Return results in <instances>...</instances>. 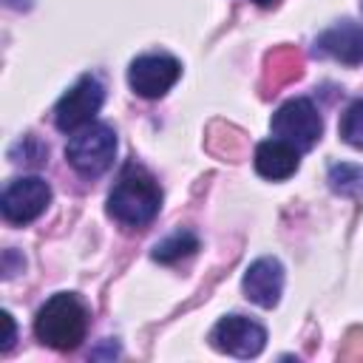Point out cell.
<instances>
[{"label":"cell","instance_id":"ba28073f","mask_svg":"<svg viewBox=\"0 0 363 363\" xmlns=\"http://www.w3.org/2000/svg\"><path fill=\"white\" fill-rule=\"evenodd\" d=\"M210 343L233 357H255L267 343V329L244 315H227L213 326Z\"/></svg>","mask_w":363,"mask_h":363},{"label":"cell","instance_id":"277c9868","mask_svg":"<svg viewBox=\"0 0 363 363\" xmlns=\"http://www.w3.org/2000/svg\"><path fill=\"white\" fill-rule=\"evenodd\" d=\"M102 102H105V88H102V82H99L96 77L85 74V77H79V79L62 94V99L57 102V108H54V125H57L62 133H77L79 128H85V125L94 122V116L99 113Z\"/></svg>","mask_w":363,"mask_h":363},{"label":"cell","instance_id":"9a60e30c","mask_svg":"<svg viewBox=\"0 0 363 363\" xmlns=\"http://www.w3.org/2000/svg\"><path fill=\"white\" fill-rule=\"evenodd\" d=\"M0 318H3V326H6V335H3L0 349H3V352H9V349H11V343H14V320H11V315H9V312H3Z\"/></svg>","mask_w":363,"mask_h":363},{"label":"cell","instance_id":"5bb4252c","mask_svg":"<svg viewBox=\"0 0 363 363\" xmlns=\"http://www.w3.org/2000/svg\"><path fill=\"white\" fill-rule=\"evenodd\" d=\"M340 139L363 150V99H354L340 116Z\"/></svg>","mask_w":363,"mask_h":363},{"label":"cell","instance_id":"30bf717a","mask_svg":"<svg viewBox=\"0 0 363 363\" xmlns=\"http://www.w3.org/2000/svg\"><path fill=\"white\" fill-rule=\"evenodd\" d=\"M252 162H255L258 176L272 179V182H281V179H289L298 170L301 150L295 145H289V142H284V139L275 136V139H267V142H261L255 147Z\"/></svg>","mask_w":363,"mask_h":363},{"label":"cell","instance_id":"5b68a950","mask_svg":"<svg viewBox=\"0 0 363 363\" xmlns=\"http://www.w3.org/2000/svg\"><path fill=\"white\" fill-rule=\"evenodd\" d=\"M272 133L289 145H295L298 150H309L315 147V142L320 139V130H323V122H320V113L318 108L303 99V96H295V99H286L275 113H272V122H269Z\"/></svg>","mask_w":363,"mask_h":363},{"label":"cell","instance_id":"7c38bea8","mask_svg":"<svg viewBox=\"0 0 363 363\" xmlns=\"http://www.w3.org/2000/svg\"><path fill=\"white\" fill-rule=\"evenodd\" d=\"M196 250H199V238H196L190 230H179V233L162 238V241L153 247L150 255H153V261H159V264H173V261H179V258L193 255Z\"/></svg>","mask_w":363,"mask_h":363},{"label":"cell","instance_id":"8fae6325","mask_svg":"<svg viewBox=\"0 0 363 363\" xmlns=\"http://www.w3.org/2000/svg\"><path fill=\"white\" fill-rule=\"evenodd\" d=\"M318 51H323L326 57L343 62V65H357L363 62V28L357 23H337L332 28H326L318 37Z\"/></svg>","mask_w":363,"mask_h":363},{"label":"cell","instance_id":"52a82bcc","mask_svg":"<svg viewBox=\"0 0 363 363\" xmlns=\"http://www.w3.org/2000/svg\"><path fill=\"white\" fill-rule=\"evenodd\" d=\"M179 77H182V65L170 54H142L128 68V82H130L133 94H139L145 99L164 96L176 85Z\"/></svg>","mask_w":363,"mask_h":363},{"label":"cell","instance_id":"9c48e42d","mask_svg":"<svg viewBox=\"0 0 363 363\" xmlns=\"http://www.w3.org/2000/svg\"><path fill=\"white\" fill-rule=\"evenodd\" d=\"M244 295L261 306V309H272L278 301H281V292H284V267L278 258H258L247 267L244 272Z\"/></svg>","mask_w":363,"mask_h":363},{"label":"cell","instance_id":"4fadbf2b","mask_svg":"<svg viewBox=\"0 0 363 363\" xmlns=\"http://www.w3.org/2000/svg\"><path fill=\"white\" fill-rule=\"evenodd\" d=\"M326 182H329L332 193H337V196H346V199L363 196V167L360 164H349V162L332 164Z\"/></svg>","mask_w":363,"mask_h":363},{"label":"cell","instance_id":"7a4b0ae2","mask_svg":"<svg viewBox=\"0 0 363 363\" xmlns=\"http://www.w3.org/2000/svg\"><path fill=\"white\" fill-rule=\"evenodd\" d=\"M85 329H88V312L74 292L51 295L34 318L37 340L57 352L77 349L85 340Z\"/></svg>","mask_w":363,"mask_h":363},{"label":"cell","instance_id":"2e32d148","mask_svg":"<svg viewBox=\"0 0 363 363\" xmlns=\"http://www.w3.org/2000/svg\"><path fill=\"white\" fill-rule=\"evenodd\" d=\"M255 3H261V6H267V3H269V0H255Z\"/></svg>","mask_w":363,"mask_h":363},{"label":"cell","instance_id":"8992f818","mask_svg":"<svg viewBox=\"0 0 363 363\" xmlns=\"http://www.w3.org/2000/svg\"><path fill=\"white\" fill-rule=\"evenodd\" d=\"M48 204H51V187L40 176H23V179L9 182L3 190V199H0L3 218L11 224L34 221L37 216L45 213Z\"/></svg>","mask_w":363,"mask_h":363},{"label":"cell","instance_id":"6da1fadb","mask_svg":"<svg viewBox=\"0 0 363 363\" xmlns=\"http://www.w3.org/2000/svg\"><path fill=\"white\" fill-rule=\"evenodd\" d=\"M159 207H162V190L156 179L145 167L128 164L108 196L111 218H116L125 227H145L156 218Z\"/></svg>","mask_w":363,"mask_h":363},{"label":"cell","instance_id":"3957f363","mask_svg":"<svg viewBox=\"0 0 363 363\" xmlns=\"http://www.w3.org/2000/svg\"><path fill=\"white\" fill-rule=\"evenodd\" d=\"M113 156H116V133L111 125L102 122H91L79 128L77 133H71L65 145L68 164L85 179L102 176L113 164Z\"/></svg>","mask_w":363,"mask_h":363}]
</instances>
